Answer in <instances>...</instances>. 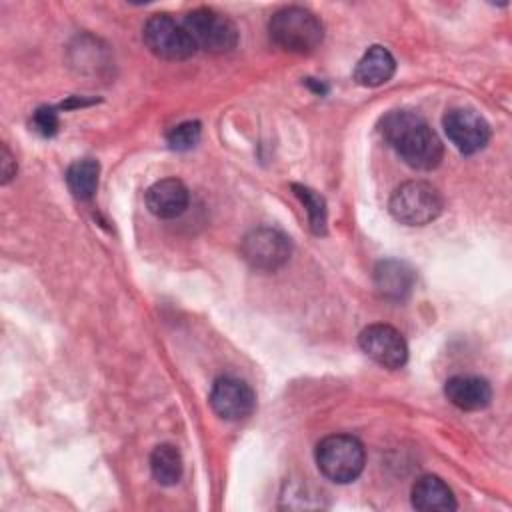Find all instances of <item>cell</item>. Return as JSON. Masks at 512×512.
<instances>
[{"label": "cell", "mask_w": 512, "mask_h": 512, "mask_svg": "<svg viewBox=\"0 0 512 512\" xmlns=\"http://www.w3.org/2000/svg\"><path fill=\"white\" fill-rule=\"evenodd\" d=\"M380 134L414 170H432L444 156V146L438 134L414 112H388L380 120Z\"/></svg>", "instance_id": "6da1fadb"}, {"label": "cell", "mask_w": 512, "mask_h": 512, "mask_svg": "<svg viewBox=\"0 0 512 512\" xmlns=\"http://www.w3.org/2000/svg\"><path fill=\"white\" fill-rule=\"evenodd\" d=\"M268 34L278 48L292 54H308L322 44L324 26L314 12L302 6H286L272 14Z\"/></svg>", "instance_id": "7a4b0ae2"}, {"label": "cell", "mask_w": 512, "mask_h": 512, "mask_svg": "<svg viewBox=\"0 0 512 512\" xmlns=\"http://www.w3.org/2000/svg\"><path fill=\"white\" fill-rule=\"evenodd\" d=\"M318 470L336 484H348L356 480L366 462L364 446L350 434H330L316 444L314 452Z\"/></svg>", "instance_id": "3957f363"}, {"label": "cell", "mask_w": 512, "mask_h": 512, "mask_svg": "<svg viewBox=\"0 0 512 512\" xmlns=\"http://www.w3.org/2000/svg\"><path fill=\"white\" fill-rule=\"evenodd\" d=\"M444 208L442 194L430 182L408 180L400 184L388 202V210L400 224L424 226L440 216Z\"/></svg>", "instance_id": "277c9868"}, {"label": "cell", "mask_w": 512, "mask_h": 512, "mask_svg": "<svg viewBox=\"0 0 512 512\" xmlns=\"http://www.w3.org/2000/svg\"><path fill=\"white\" fill-rule=\"evenodd\" d=\"M182 24L196 44V50L202 48L212 54H224L234 50L238 44L236 24L226 14L212 8H196L188 12Z\"/></svg>", "instance_id": "5b68a950"}, {"label": "cell", "mask_w": 512, "mask_h": 512, "mask_svg": "<svg viewBox=\"0 0 512 512\" xmlns=\"http://www.w3.org/2000/svg\"><path fill=\"white\" fill-rule=\"evenodd\" d=\"M142 40L146 48L164 60H186L196 52L184 24L176 22L168 14H154L142 28Z\"/></svg>", "instance_id": "8992f818"}, {"label": "cell", "mask_w": 512, "mask_h": 512, "mask_svg": "<svg viewBox=\"0 0 512 512\" xmlns=\"http://www.w3.org/2000/svg\"><path fill=\"white\" fill-rule=\"evenodd\" d=\"M242 256L254 268L262 272H274L282 268L292 252L290 238L276 228H254L242 240Z\"/></svg>", "instance_id": "52a82bcc"}, {"label": "cell", "mask_w": 512, "mask_h": 512, "mask_svg": "<svg viewBox=\"0 0 512 512\" xmlns=\"http://www.w3.org/2000/svg\"><path fill=\"white\" fill-rule=\"evenodd\" d=\"M362 352L376 364L388 370H398L408 360V346L404 336L388 324H372L358 336Z\"/></svg>", "instance_id": "ba28073f"}, {"label": "cell", "mask_w": 512, "mask_h": 512, "mask_svg": "<svg viewBox=\"0 0 512 512\" xmlns=\"http://www.w3.org/2000/svg\"><path fill=\"white\" fill-rule=\"evenodd\" d=\"M448 140L462 152L474 154L482 150L490 140L488 122L470 108H452L442 118Z\"/></svg>", "instance_id": "9c48e42d"}, {"label": "cell", "mask_w": 512, "mask_h": 512, "mask_svg": "<svg viewBox=\"0 0 512 512\" xmlns=\"http://www.w3.org/2000/svg\"><path fill=\"white\" fill-rule=\"evenodd\" d=\"M210 406L220 418L238 422L252 414L256 396L246 382L232 376H222L212 384Z\"/></svg>", "instance_id": "30bf717a"}, {"label": "cell", "mask_w": 512, "mask_h": 512, "mask_svg": "<svg viewBox=\"0 0 512 512\" xmlns=\"http://www.w3.org/2000/svg\"><path fill=\"white\" fill-rule=\"evenodd\" d=\"M190 202L188 188L178 178H164L154 182L146 190V206L148 210L162 220H170L180 216Z\"/></svg>", "instance_id": "8fae6325"}, {"label": "cell", "mask_w": 512, "mask_h": 512, "mask_svg": "<svg viewBox=\"0 0 512 512\" xmlns=\"http://www.w3.org/2000/svg\"><path fill=\"white\" fill-rule=\"evenodd\" d=\"M446 398L460 410H482L492 400V388L488 380L480 376H452L444 384Z\"/></svg>", "instance_id": "7c38bea8"}, {"label": "cell", "mask_w": 512, "mask_h": 512, "mask_svg": "<svg viewBox=\"0 0 512 512\" xmlns=\"http://www.w3.org/2000/svg\"><path fill=\"white\" fill-rule=\"evenodd\" d=\"M412 506L422 512H448L456 508V498L448 484L438 476H420L410 492Z\"/></svg>", "instance_id": "4fadbf2b"}, {"label": "cell", "mask_w": 512, "mask_h": 512, "mask_svg": "<svg viewBox=\"0 0 512 512\" xmlns=\"http://www.w3.org/2000/svg\"><path fill=\"white\" fill-rule=\"evenodd\" d=\"M396 72V60L384 46H370L354 68V80L360 86L376 88L386 84Z\"/></svg>", "instance_id": "5bb4252c"}, {"label": "cell", "mask_w": 512, "mask_h": 512, "mask_svg": "<svg viewBox=\"0 0 512 512\" xmlns=\"http://www.w3.org/2000/svg\"><path fill=\"white\" fill-rule=\"evenodd\" d=\"M374 282L382 296L402 300L414 286V270L398 260H382L374 270Z\"/></svg>", "instance_id": "9a60e30c"}, {"label": "cell", "mask_w": 512, "mask_h": 512, "mask_svg": "<svg viewBox=\"0 0 512 512\" xmlns=\"http://www.w3.org/2000/svg\"><path fill=\"white\" fill-rule=\"evenodd\" d=\"M150 470L158 484L174 486L182 478V456L172 444H158L150 454Z\"/></svg>", "instance_id": "2e32d148"}, {"label": "cell", "mask_w": 512, "mask_h": 512, "mask_svg": "<svg viewBox=\"0 0 512 512\" xmlns=\"http://www.w3.org/2000/svg\"><path fill=\"white\" fill-rule=\"evenodd\" d=\"M98 174H100V164L92 158H82L72 162L66 170V182L70 192L82 200L92 198L98 188Z\"/></svg>", "instance_id": "e0dca14e"}, {"label": "cell", "mask_w": 512, "mask_h": 512, "mask_svg": "<svg viewBox=\"0 0 512 512\" xmlns=\"http://www.w3.org/2000/svg\"><path fill=\"white\" fill-rule=\"evenodd\" d=\"M298 198L302 200V204L308 210V218H310V228L314 230V234H324L326 232V204L324 198L318 196L314 190L306 188V186H294Z\"/></svg>", "instance_id": "ac0fdd59"}, {"label": "cell", "mask_w": 512, "mask_h": 512, "mask_svg": "<svg viewBox=\"0 0 512 512\" xmlns=\"http://www.w3.org/2000/svg\"><path fill=\"white\" fill-rule=\"evenodd\" d=\"M200 122H182L168 132V144L172 150H190L200 140Z\"/></svg>", "instance_id": "d6986e66"}, {"label": "cell", "mask_w": 512, "mask_h": 512, "mask_svg": "<svg viewBox=\"0 0 512 512\" xmlns=\"http://www.w3.org/2000/svg\"><path fill=\"white\" fill-rule=\"evenodd\" d=\"M32 124H34V130L40 132L42 136H54L60 122H58V114L54 108H38L34 112Z\"/></svg>", "instance_id": "ffe728a7"}, {"label": "cell", "mask_w": 512, "mask_h": 512, "mask_svg": "<svg viewBox=\"0 0 512 512\" xmlns=\"http://www.w3.org/2000/svg\"><path fill=\"white\" fill-rule=\"evenodd\" d=\"M0 164H2V184H8L12 180V176L16 174V162H14V158H12V154L6 146H2Z\"/></svg>", "instance_id": "44dd1931"}]
</instances>
